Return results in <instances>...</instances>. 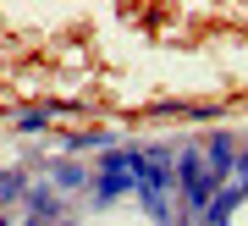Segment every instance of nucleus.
Instances as JSON below:
<instances>
[{
  "mask_svg": "<svg viewBox=\"0 0 248 226\" xmlns=\"http://www.w3.org/2000/svg\"><path fill=\"white\" fill-rule=\"evenodd\" d=\"M232 171H237V182H232V188H237V193H248V155H243L237 165H232Z\"/></svg>",
  "mask_w": 248,
  "mask_h": 226,
  "instance_id": "nucleus-7",
  "label": "nucleus"
},
{
  "mask_svg": "<svg viewBox=\"0 0 248 226\" xmlns=\"http://www.w3.org/2000/svg\"><path fill=\"white\" fill-rule=\"evenodd\" d=\"M83 182H89V171H83V165H72V160L55 165V188H61V193H66V188H83Z\"/></svg>",
  "mask_w": 248,
  "mask_h": 226,
  "instance_id": "nucleus-3",
  "label": "nucleus"
},
{
  "mask_svg": "<svg viewBox=\"0 0 248 226\" xmlns=\"http://www.w3.org/2000/svg\"><path fill=\"white\" fill-rule=\"evenodd\" d=\"M28 182H22V177L17 171H6V177H0V199H17V193H22Z\"/></svg>",
  "mask_w": 248,
  "mask_h": 226,
  "instance_id": "nucleus-6",
  "label": "nucleus"
},
{
  "mask_svg": "<svg viewBox=\"0 0 248 226\" xmlns=\"http://www.w3.org/2000/svg\"><path fill=\"white\" fill-rule=\"evenodd\" d=\"M177 182H182V193H187V204H193V210H204V204L215 199V193L226 188L221 177H215L210 165H204V155H199L193 144H187L182 155H177Z\"/></svg>",
  "mask_w": 248,
  "mask_h": 226,
  "instance_id": "nucleus-1",
  "label": "nucleus"
},
{
  "mask_svg": "<svg viewBox=\"0 0 248 226\" xmlns=\"http://www.w3.org/2000/svg\"><path fill=\"white\" fill-rule=\"evenodd\" d=\"M72 149H110V132H83V138H72Z\"/></svg>",
  "mask_w": 248,
  "mask_h": 226,
  "instance_id": "nucleus-5",
  "label": "nucleus"
},
{
  "mask_svg": "<svg viewBox=\"0 0 248 226\" xmlns=\"http://www.w3.org/2000/svg\"><path fill=\"white\" fill-rule=\"evenodd\" d=\"M45 122H50V111H28V116H17L22 132H45Z\"/></svg>",
  "mask_w": 248,
  "mask_h": 226,
  "instance_id": "nucleus-4",
  "label": "nucleus"
},
{
  "mask_svg": "<svg viewBox=\"0 0 248 226\" xmlns=\"http://www.w3.org/2000/svg\"><path fill=\"white\" fill-rule=\"evenodd\" d=\"M127 188H133V171H105V177L94 182V199H99V204H110V199H122Z\"/></svg>",
  "mask_w": 248,
  "mask_h": 226,
  "instance_id": "nucleus-2",
  "label": "nucleus"
}]
</instances>
